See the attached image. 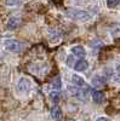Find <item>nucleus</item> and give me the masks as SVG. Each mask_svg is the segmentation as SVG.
I'll return each instance as SVG.
<instances>
[{
	"label": "nucleus",
	"mask_w": 120,
	"mask_h": 121,
	"mask_svg": "<svg viewBox=\"0 0 120 121\" xmlns=\"http://www.w3.org/2000/svg\"><path fill=\"white\" fill-rule=\"evenodd\" d=\"M92 86L96 87V88H101V87H104L107 85V80L102 76V75H95L92 78V81H91Z\"/></svg>",
	"instance_id": "obj_5"
},
{
	"label": "nucleus",
	"mask_w": 120,
	"mask_h": 121,
	"mask_svg": "<svg viewBox=\"0 0 120 121\" xmlns=\"http://www.w3.org/2000/svg\"><path fill=\"white\" fill-rule=\"evenodd\" d=\"M50 114H51V117L55 120V121H59L62 119L63 114H62V110L61 108H59L58 105H55L51 108V112H50Z\"/></svg>",
	"instance_id": "obj_8"
},
{
	"label": "nucleus",
	"mask_w": 120,
	"mask_h": 121,
	"mask_svg": "<svg viewBox=\"0 0 120 121\" xmlns=\"http://www.w3.org/2000/svg\"><path fill=\"white\" fill-rule=\"evenodd\" d=\"M50 99H51L53 103H58L59 99H61V93H59L58 91L52 90L51 92H50Z\"/></svg>",
	"instance_id": "obj_12"
},
{
	"label": "nucleus",
	"mask_w": 120,
	"mask_h": 121,
	"mask_svg": "<svg viewBox=\"0 0 120 121\" xmlns=\"http://www.w3.org/2000/svg\"><path fill=\"white\" fill-rule=\"evenodd\" d=\"M21 23H22L21 17L13 16V17H11V18L9 19V22H7V28H9L10 30H13V29H16V28H18L19 26H21Z\"/></svg>",
	"instance_id": "obj_6"
},
{
	"label": "nucleus",
	"mask_w": 120,
	"mask_h": 121,
	"mask_svg": "<svg viewBox=\"0 0 120 121\" xmlns=\"http://www.w3.org/2000/svg\"><path fill=\"white\" fill-rule=\"evenodd\" d=\"M4 47L12 53H21L24 50V44H22L18 40L10 39V40H5L4 41Z\"/></svg>",
	"instance_id": "obj_2"
},
{
	"label": "nucleus",
	"mask_w": 120,
	"mask_h": 121,
	"mask_svg": "<svg viewBox=\"0 0 120 121\" xmlns=\"http://www.w3.org/2000/svg\"><path fill=\"white\" fill-rule=\"evenodd\" d=\"M92 99H93V102L96 104H101L103 100H104V95L101 92V91H92Z\"/></svg>",
	"instance_id": "obj_11"
},
{
	"label": "nucleus",
	"mask_w": 120,
	"mask_h": 121,
	"mask_svg": "<svg viewBox=\"0 0 120 121\" xmlns=\"http://www.w3.org/2000/svg\"><path fill=\"white\" fill-rule=\"evenodd\" d=\"M116 69H118V72H119V73H120V64H119V65H118V67H116Z\"/></svg>",
	"instance_id": "obj_17"
},
{
	"label": "nucleus",
	"mask_w": 120,
	"mask_h": 121,
	"mask_svg": "<svg viewBox=\"0 0 120 121\" xmlns=\"http://www.w3.org/2000/svg\"><path fill=\"white\" fill-rule=\"evenodd\" d=\"M119 4H120V0H107V6H108L109 9L116 7Z\"/></svg>",
	"instance_id": "obj_14"
},
{
	"label": "nucleus",
	"mask_w": 120,
	"mask_h": 121,
	"mask_svg": "<svg viewBox=\"0 0 120 121\" xmlns=\"http://www.w3.org/2000/svg\"><path fill=\"white\" fill-rule=\"evenodd\" d=\"M72 81H73V84H74L75 86H78V87H87L86 81H85L81 76H79V75H76V74H74V75L72 76Z\"/></svg>",
	"instance_id": "obj_10"
},
{
	"label": "nucleus",
	"mask_w": 120,
	"mask_h": 121,
	"mask_svg": "<svg viewBox=\"0 0 120 121\" xmlns=\"http://www.w3.org/2000/svg\"><path fill=\"white\" fill-rule=\"evenodd\" d=\"M69 121H75V120H69Z\"/></svg>",
	"instance_id": "obj_18"
},
{
	"label": "nucleus",
	"mask_w": 120,
	"mask_h": 121,
	"mask_svg": "<svg viewBox=\"0 0 120 121\" xmlns=\"http://www.w3.org/2000/svg\"><path fill=\"white\" fill-rule=\"evenodd\" d=\"M71 51L75 57H79V58H84L86 56V51L83 46H74V47H72Z\"/></svg>",
	"instance_id": "obj_9"
},
{
	"label": "nucleus",
	"mask_w": 120,
	"mask_h": 121,
	"mask_svg": "<svg viewBox=\"0 0 120 121\" xmlns=\"http://www.w3.org/2000/svg\"><path fill=\"white\" fill-rule=\"evenodd\" d=\"M96 121H112V120L108 119V117H103V116H102V117H98Z\"/></svg>",
	"instance_id": "obj_16"
},
{
	"label": "nucleus",
	"mask_w": 120,
	"mask_h": 121,
	"mask_svg": "<svg viewBox=\"0 0 120 121\" xmlns=\"http://www.w3.org/2000/svg\"><path fill=\"white\" fill-rule=\"evenodd\" d=\"M32 88V81L28 78H21L17 84V92L21 95H27Z\"/></svg>",
	"instance_id": "obj_4"
},
{
	"label": "nucleus",
	"mask_w": 120,
	"mask_h": 121,
	"mask_svg": "<svg viewBox=\"0 0 120 121\" xmlns=\"http://www.w3.org/2000/svg\"><path fill=\"white\" fill-rule=\"evenodd\" d=\"M64 15L68 18L74 19V21H78V22H87V21L91 19V15H90L87 11L79 10V9H74V7L67 9L64 11Z\"/></svg>",
	"instance_id": "obj_1"
},
{
	"label": "nucleus",
	"mask_w": 120,
	"mask_h": 121,
	"mask_svg": "<svg viewBox=\"0 0 120 121\" xmlns=\"http://www.w3.org/2000/svg\"><path fill=\"white\" fill-rule=\"evenodd\" d=\"M68 91L71 92L73 96H75L78 99L80 100H86L87 99V93L90 91V87H78V86H73V85H69L68 86Z\"/></svg>",
	"instance_id": "obj_3"
},
{
	"label": "nucleus",
	"mask_w": 120,
	"mask_h": 121,
	"mask_svg": "<svg viewBox=\"0 0 120 121\" xmlns=\"http://www.w3.org/2000/svg\"><path fill=\"white\" fill-rule=\"evenodd\" d=\"M51 87H52V90H55V91H58L59 88H61V87H62V80H61V78H59V76L55 78V80H53L52 84H51Z\"/></svg>",
	"instance_id": "obj_13"
},
{
	"label": "nucleus",
	"mask_w": 120,
	"mask_h": 121,
	"mask_svg": "<svg viewBox=\"0 0 120 121\" xmlns=\"http://www.w3.org/2000/svg\"><path fill=\"white\" fill-rule=\"evenodd\" d=\"M19 3V0H6V5L7 6H15Z\"/></svg>",
	"instance_id": "obj_15"
},
{
	"label": "nucleus",
	"mask_w": 120,
	"mask_h": 121,
	"mask_svg": "<svg viewBox=\"0 0 120 121\" xmlns=\"http://www.w3.org/2000/svg\"><path fill=\"white\" fill-rule=\"evenodd\" d=\"M73 67H74V69L76 70V72H86V70L89 69V62L85 60L84 58H81V59H79L78 62H75V64Z\"/></svg>",
	"instance_id": "obj_7"
}]
</instances>
